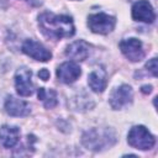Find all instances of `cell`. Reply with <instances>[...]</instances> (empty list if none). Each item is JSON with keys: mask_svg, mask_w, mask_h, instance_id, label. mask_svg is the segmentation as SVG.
<instances>
[{"mask_svg": "<svg viewBox=\"0 0 158 158\" xmlns=\"http://www.w3.org/2000/svg\"><path fill=\"white\" fill-rule=\"evenodd\" d=\"M146 68H147L154 77H157V58H152L151 60H148L147 64H146Z\"/></svg>", "mask_w": 158, "mask_h": 158, "instance_id": "cell-16", "label": "cell"}, {"mask_svg": "<svg viewBox=\"0 0 158 158\" xmlns=\"http://www.w3.org/2000/svg\"><path fill=\"white\" fill-rule=\"evenodd\" d=\"M151 90H152V86H151V85H148V86L146 85V86L142 88V91H143V93H151Z\"/></svg>", "mask_w": 158, "mask_h": 158, "instance_id": "cell-18", "label": "cell"}, {"mask_svg": "<svg viewBox=\"0 0 158 158\" xmlns=\"http://www.w3.org/2000/svg\"><path fill=\"white\" fill-rule=\"evenodd\" d=\"M65 54L73 60H84L90 54V46L83 40L75 41L67 47Z\"/></svg>", "mask_w": 158, "mask_h": 158, "instance_id": "cell-12", "label": "cell"}, {"mask_svg": "<svg viewBox=\"0 0 158 158\" xmlns=\"http://www.w3.org/2000/svg\"><path fill=\"white\" fill-rule=\"evenodd\" d=\"M22 52L27 54L28 57L40 60V62H47L52 58V53L49 49H47L42 43L33 41V40H26L22 44Z\"/></svg>", "mask_w": 158, "mask_h": 158, "instance_id": "cell-7", "label": "cell"}, {"mask_svg": "<svg viewBox=\"0 0 158 158\" xmlns=\"http://www.w3.org/2000/svg\"><path fill=\"white\" fill-rule=\"evenodd\" d=\"M133 98V93H132V88L130 85L122 84L120 86H117L116 89H114V91L110 95V105L114 110H120L123 106L128 105L132 101Z\"/></svg>", "mask_w": 158, "mask_h": 158, "instance_id": "cell-8", "label": "cell"}, {"mask_svg": "<svg viewBox=\"0 0 158 158\" xmlns=\"http://www.w3.org/2000/svg\"><path fill=\"white\" fill-rule=\"evenodd\" d=\"M20 139V130L16 126L4 125L0 127V143L5 148H12Z\"/></svg>", "mask_w": 158, "mask_h": 158, "instance_id": "cell-13", "label": "cell"}, {"mask_svg": "<svg viewBox=\"0 0 158 158\" xmlns=\"http://www.w3.org/2000/svg\"><path fill=\"white\" fill-rule=\"evenodd\" d=\"M115 25H116L115 17L104 12L93 14L88 17V26L95 33H100V35L110 33L114 30Z\"/></svg>", "mask_w": 158, "mask_h": 158, "instance_id": "cell-4", "label": "cell"}, {"mask_svg": "<svg viewBox=\"0 0 158 158\" xmlns=\"http://www.w3.org/2000/svg\"><path fill=\"white\" fill-rule=\"evenodd\" d=\"M88 84L95 93H102L106 88V73L104 69H95L88 77Z\"/></svg>", "mask_w": 158, "mask_h": 158, "instance_id": "cell-14", "label": "cell"}, {"mask_svg": "<svg viewBox=\"0 0 158 158\" xmlns=\"http://www.w3.org/2000/svg\"><path fill=\"white\" fill-rule=\"evenodd\" d=\"M5 110L11 116H27L31 111L30 105L15 96H7L5 101Z\"/></svg>", "mask_w": 158, "mask_h": 158, "instance_id": "cell-11", "label": "cell"}, {"mask_svg": "<svg viewBox=\"0 0 158 158\" xmlns=\"http://www.w3.org/2000/svg\"><path fill=\"white\" fill-rule=\"evenodd\" d=\"M132 17L136 21H142L146 23H152L156 19L152 5L147 0H139L132 6Z\"/></svg>", "mask_w": 158, "mask_h": 158, "instance_id": "cell-9", "label": "cell"}, {"mask_svg": "<svg viewBox=\"0 0 158 158\" xmlns=\"http://www.w3.org/2000/svg\"><path fill=\"white\" fill-rule=\"evenodd\" d=\"M38 77H40L42 80H47V79L49 78V72H48L46 68H43V69H41V70L38 72Z\"/></svg>", "mask_w": 158, "mask_h": 158, "instance_id": "cell-17", "label": "cell"}, {"mask_svg": "<svg viewBox=\"0 0 158 158\" xmlns=\"http://www.w3.org/2000/svg\"><path fill=\"white\" fill-rule=\"evenodd\" d=\"M83 144L91 151H101L115 143V133L110 128H91L83 135Z\"/></svg>", "mask_w": 158, "mask_h": 158, "instance_id": "cell-2", "label": "cell"}, {"mask_svg": "<svg viewBox=\"0 0 158 158\" xmlns=\"http://www.w3.org/2000/svg\"><path fill=\"white\" fill-rule=\"evenodd\" d=\"M38 99L43 102V105L47 109H52L57 105L58 100H57V93L53 89H44V88H40L37 91Z\"/></svg>", "mask_w": 158, "mask_h": 158, "instance_id": "cell-15", "label": "cell"}, {"mask_svg": "<svg viewBox=\"0 0 158 158\" xmlns=\"http://www.w3.org/2000/svg\"><path fill=\"white\" fill-rule=\"evenodd\" d=\"M127 142L131 147L137 148V149H151L154 143H156V138L154 136L144 127V126H133L127 136Z\"/></svg>", "mask_w": 158, "mask_h": 158, "instance_id": "cell-3", "label": "cell"}, {"mask_svg": "<svg viewBox=\"0 0 158 158\" xmlns=\"http://www.w3.org/2000/svg\"><path fill=\"white\" fill-rule=\"evenodd\" d=\"M120 49L131 62H139L144 57L142 42L137 38H126L120 42Z\"/></svg>", "mask_w": 158, "mask_h": 158, "instance_id": "cell-5", "label": "cell"}, {"mask_svg": "<svg viewBox=\"0 0 158 158\" xmlns=\"http://www.w3.org/2000/svg\"><path fill=\"white\" fill-rule=\"evenodd\" d=\"M31 75H32L31 70L26 67L19 68L15 74V88L21 96H30L35 91Z\"/></svg>", "mask_w": 158, "mask_h": 158, "instance_id": "cell-6", "label": "cell"}, {"mask_svg": "<svg viewBox=\"0 0 158 158\" xmlns=\"http://www.w3.org/2000/svg\"><path fill=\"white\" fill-rule=\"evenodd\" d=\"M80 74H81L80 67L75 62H64L57 69V77L64 84L74 83L80 77Z\"/></svg>", "mask_w": 158, "mask_h": 158, "instance_id": "cell-10", "label": "cell"}, {"mask_svg": "<svg viewBox=\"0 0 158 158\" xmlns=\"http://www.w3.org/2000/svg\"><path fill=\"white\" fill-rule=\"evenodd\" d=\"M38 25L42 33L52 40L72 37L75 32L72 17L65 15H54L52 12H44L38 16Z\"/></svg>", "mask_w": 158, "mask_h": 158, "instance_id": "cell-1", "label": "cell"}]
</instances>
